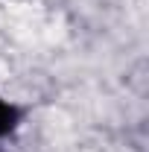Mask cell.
<instances>
[{
    "instance_id": "cell-1",
    "label": "cell",
    "mask_w": 149,
    "mask_h": 152,
    "mask_svg": "<svg viewBox=\"0 0 149 152\" xmlns=\"http://www.w3.org/2000/svg\"><path fill=\"white\" fill-rule=\"evenodd\" d=\"M15 126H18V108L0 96V137H6Z\"/></svg>"
}]
</instances>
